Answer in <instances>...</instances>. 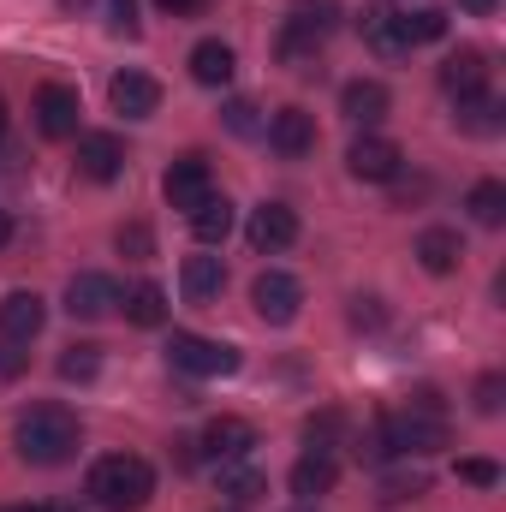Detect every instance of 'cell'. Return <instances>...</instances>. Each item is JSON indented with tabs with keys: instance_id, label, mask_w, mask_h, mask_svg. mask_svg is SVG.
I'll return each mask as SVG.
<instances>
[{
	"instance_id": "29",
	"label": "cell",
	"mask_w": 506,
	"mask_h": 512,
	"mask_svg": "<svg viewBox=\"0 0 506 512\" xmlns=\"http://www.w3.org/2000/svg\"><path fill=\"white\" fill-rule=\"evenodd\" d=\"M417 495H429V477H423V471H393V477H381V507H405V501H417Z\"/></svg>"
},
{
	"instance_id": "44",
	"label": "cell",
	"mask_w": 506,
	"mask_h": 512,
	"mask_svg": "<svg viewBox=\"0 0 506 512\" xmlns=\"http://www.w3.org/2000/svg\"><path fill=\"white\" fill-rule=\"evenodd\" d=\"M0 131H6V102H0Z\"/></svg>"
},
{
	"instance_id": "45",
	"label": "cell",
	"mask_w": 506,
	"mask_h": 512,
	"mask_svg": "<svg viewBox=\"0 0 506 512\" xmlns=\"http://www.w3.org/2000/svg\"><path fill=\"white\" fill-rule=\"evenodd\" d=\"M298 512H316V507H298Z\"/></svg>"
},
{
	"instance_id": "33",
	"label": "cell",
	"mask_w": 506,
	"mask_h": 512,
	"mask_svg": "<svg viewBox=\"0 0 506 512\" xmlns=\"http://www.w3.org/2000/svg\"><path fill=\"white\" fill-rule=\"evenodd\" d=\"M459 477L477 483V489H495V483H501V465H495V459H459Z\"/></svg>"
},
{
	"instance_id": "17",
	"label": "cell",
	"mask_w": 506,
	"mask_h": 512,
	"mask_svg": "<svg viewBox=\"0 0 506 512\" xmlns=\"http://www.w3.org/2000/svg\"><path fill=\"white\" fill-rule=\"evenodd\" d=\"M108 102H114V114H126V120H149V114L161 108V84H155L149 72H120V78L108 84Z\"/></svg>"
},
{
	"instance_id": "13",
	"label": "cell",
	"mask_w": 506,
	"mask_h": 512,
	"mask_svg": "<svg viewBox=\"0 0 506 512\" xmlns=\"http://www.w3.org/2000/svg\"><path fill=\"white\" fill-rule=\"evenodd\" d=\"M358 30H364V42L376 48L381 60H399V54H411V36H405V12H393V6H364Z\"/></svg>"
},
{
	"instance_id": "39",
	"label": "cell",
	"mask_w": 506,
	"mask_h": 512,
	"mask_svg": "<svg viewBox=\"0 0 506 512\" xmlns=\"http://www.w3.org/2000/svg\"><path fill=\"white\" fill-rule=\"evenodd\" d=\"M352 322H358V328H376V322H381V304H376V298H358V304H352Z\"/></svg>"
},
{
	"instance_id": "23",
	"label": "cell",
	"mask_w": 506,
	"mask_h": 512,
	"mask_svg": "<svg viewBox=\"0 0 506 512\" xmlns=\"http://www.w3.org/2000/svg\"><path fill=\"white\" fill-rule=\"evenodd\" d=\"M459 256H465L459 233H447V227H429V233H417V262H423L429 274H453V268H459Z\"/></svg>"
},
{
	"instance_id": "22",
	"label": "cell",
	"mask_w": 506,
	"mask_h": 512,
	"mask_svg": "<svg viewBox=\"0 0 506 512\" xmlns=\"http://www.w3.org/2000/svg\"><path fill=\"white\" fill-rule=\"evenodd\" d=\"M233 66H239V60H233V48H227V42H215V36L191 48V78H197L203 90H221V84L233 78Z\"/></svg>"
},
{
	"instance_id": "32",
	"label": "cell",
	"mask_w": 506,
	"mask_h": 512,
	"mask_svg": "<svg viewBox=\"0 0 506 512\" xmlns=\"http://www.w3.org/2000/svg\"><path fill=\"white\" fill-rule=\"evenodd\" d=\"M340 429H346V417H340V411H322V417H310V423H304V441H310L316 453H334Z\"/></svg>"
},
{
	"instance_id": "43",
	"label": "cell",
	"mask_w": 506,
	"mask_h": 512,
	"mask_svg": "<svg viewBox=\"0 0 506 512\" xmlns=\"http://www.w3.org/2000/svg\"><path fill=\"white\" fill-rule=\"evenodd\" d=\"M0 512H48V507H30V501H24V507H0Z\"/></svg>"
},
{
	"instance_id": "15",
	"label": "cell",
	"mask_w": 506,
	"mask_h": 512,
	"mask_svg": "<svg viewBox=\"0 0 506 512\" xmlns=\"http://www.w3.org/2000/svg\"><path fill=\"white\" fill-rule=\"evenodd\" d=\"M245 239H251V251H262V256L286 251V245L298 239V215H292L286 203H262L251 215V227H245Z\"/></svg>"
},
{
	"instance_id": "25",
	"label": "cell",
	"mask_w": 506,
	"mask_h": 512,
	"mask_svg": "<svg viewBox=\"0 0 506 512\" xmlns=\"http://www.w3.org/2000/svg\"><path fill=\"white\" fill-rule=\"evenodd\" d=\"M191 233H197L203 245H227V233H233V203H227V197H203V203L191 209Z\"/></svg>"
},
{
	"instance_id": "5",
	"label": "cell",
	"mask_w": 506,
	"mask_h": 512,
	"mask_svg": "<svg viewBox=\"0 0 506 512\" xmlns=\"http://www.w3.org/2000/svg\"><path fill=\"white\" fill-rule=\"evenodd\" d=\"M167 364L179 370V376H233L239 370V352L233 346H221V340H203V334H173L167 340Z\"/></svg>"
},
{
	"instance_id": "2",
	"label": "cell",
	"mask_w": 506,
	"mask_h": 512,
	"mask_svg": "<svg viewBox=\"0 0 506 512\" xmlns=\"http://www.w3.org/2000/svg\"><path fill=\"white\" fill-rule=\"evenodd\" d=\"M84 489H90V501L102 512H137V507H149V495H155V465L137 459V453H108V459L90 465Z\"/></svg>"
},
{
	"instance_id": "36",
	"label": "cell",
	"mask_w": 506,
	"mask_h": 512,
	"mask_svg": "<svg viewBox=\"0 0 506 512\" xmlns=\"http://www.w3.org/2000/svg\"><path fill=\"white\" fill-rule=\"evenodd\" d=\"M501 393H506L501 376H483V382H477V411H483V417H495V411H501Z\"/></svg>"
},
{
	"instance_id": "38",
	"label": "cell",
	"mask_w": 506,
	"mask_h": 512,
	"mask_svg": "<svg viewBox=\"0 0 506 512\" xmlns=\"http://www.w3.org/2000/svg\"><path fill=\"white\" fill-rule=\"evenodd\" d=\"M24 370V352H18V340H0V376H18Z\"/></svg>"
},
{
	"instance_id": "12",
	"label": "cell",
	"mask_w": 506,
	"mask_h": 512,
	"mask_svg": "<svg viewBox=\"0 0 506 512\" xmlns=\"http://www.w3.org/2000/svg\"><path fill=\"white\" fill-rule=\"evenodd\" d=\"M42 322H48V304H42L36 292H6V298H0V340L30 346V340L42 334Z\"/></svg>"
},
{
	"instance_id": "31",
	"label": "cell",
	"mask_w": 506,
	"mask_h": 512,
	"mask_svg": "<svg viewBox=\"0 0 506 512\" xmlns=\"http://www.w3.org/2000/svg\"><path fill=\"white\" fill-rule=\"evenodd\" d=\"M405 36H411V48H417V42H441V36H447V12H435V6L405 12Z\"/></svg>"
},
{
	"instance_id": "35",
	"label": "cell",
	"mask_w": 506,
	"mask_h": 512,
	"mask_svg": "<svg viewBox=\"0 0 506 512\" xmlns=\"http://www.w3.org/2000/svg\"><path fill=\"white\" fill-rule=\"evenodd\" d=\"M108 30L137 36V6H131V0H108Z\"/></svg>"
},
{
	"instance_id": "27",
	"label": "cell",
	"mask_w": 506,
	"mask_h": 512,
	"mask_svg": "<svg viewBox=\"0 0 506 512\" xmlns=\"http://www.w3.org/2000/svg\"><path fill=\"white\" fill-rule=\"evenodd\" d=\"M506 120H501V102L483 90V96H465L459 102V131H471V137H495Z\"/></svg>"
},
{
	"instance_id": "34",
	"label": "cell",
	"mask_w": 506,
	"mask_h": 512,
	"mask_svg": "<svg viewBox=\"0 0 506 512\" xmlns=\"http://www.w3.org/2000/svg\"><path fill=\"white\" fill-rule=\"evenodd\" d=\"M120 251H126V256H137V262H143V256L155 251V233H149L143 221H131V227H120Z\"/></svg>"
},
{
	"instance_id": "1",
	"label": "cell",
	"mask_w": 506,
	"mask_h": 512,
	"mask_svg": "<svg viewBox=\"0 0 506 512\" xmlns=\"http://www.w3.org/2000/svg\"><path fill=\"white\" fill-rule=\"evenodd\" d=\"M12 441H18V459H30V465H66L78 453L84 429L66 405H30L12 423Z\"/></svg>"
},
{
	"instance_id": "40",
	"label": "cell",
	"mask_w": 506,
	"mask_h": 512,
	"mask_svg": "<svg viewBox=\"0 0 506 512\" xmlns=\"http://www.w3.org/2000/svg\"><path fill=\"white\" fill-rule=\"evenodd\" d=\"M155 6H161V12H173V18H191V12H203L209 0H155Z\"/></svg>"
},
{
	"instance_id": "14",
	"label": "cell",
	"mask_w": 506,
	"mask_h": 512,
	"mask_svg": "<svg viewBox=\"0 0 506 512\" xmlns=\"http://www.w3.org/2000/svg\"><path fill=\"white\" fill-rule=\"evenodd\" d=\"M268 149L286 155V161L310 155V149H316V114H304V108H280V114L268 120Z\"/></svg>"
},
{
	"instance_id": "7",
	"label": "cell",
	"mask_w": 506,
	"mask_h": 512,
	"mask_svg": "<svg viewBox=\"0 0 506 512\" xmlns=\"http://www.w3.org/2000/svg\"><path fill=\"white\" fill-rule=\"evenodd\" d=\"M78 120H84V102H78V90L72 84H42L36 90V131L42 137H78Z\"/></svg>"
},
{
	"instance_id": "21",
	"label": "cell",
	"mask_w": 506,
	"mask_h": 512,
	"mask_svg": "<svg viewBox=\"0 0 506 512\" xmlns=\"http://www.w3.org/2000/svg\"><path fill=\"white\" fill-rule=\"evenodd\" d=\"M179 286H185V298H191V304H209V298H221V286H227V268H221V256H185V268H179Z\"/></svg>"
},
{
	"instance_id": "9",
	"label": "cell",
	"mask_w": 506,
	"mask_h": 512,
	"mask_svg": "<svg viewBox=\"0 0 506 512\" xmlns=\"http://www.w3.org/2000/svg\"><path fill=\"white\" fill-rule=\"evenodd\" d=\"M78 173L96 179V185L120 179V173H126V143H120L114 131H84V137H78Z\"/></svg>"
},
{
	"instance_id": "10",
	"label": "cell",
	"mask_w": 506,
	"mask_h": 512,
	"mask_svg": "<svg viewBox=\"0 0 506 512\" xmlns=\"http://www.w3.org/2000/svg\"><path fill=\"white\" fill-rule=\"evenodd\" d=\"M114 304H120V280H114V274H72L66 310H72L78 322H102Z\"/></svg>"
},
{
	"instance_id": "19",
	"label": "cell",
	"mask_w": 506,
	"mask_h": 512,
	"mask_svg": "<svg viewBox=\"0 0 506 512\" xmlns=\"http://www.w3.org/2000/svg\"><path fill=\"white\" fill-rule=\"evenodd\" d=\"M197 447H203L215 465H221V459H245V453L256 447V429L245 423V417H215V423L203 429V441H197Z\"/></svg>"
},
{
	"instance_id": "11",
	"label": "cell",
	"mask_w": 506,
	"mask_h": 512,
	"mask_svg": "<svg viewBox=\"0 0 506 512\" xmlns=\"http://www.w3.org/2000/svg\"><path fill=\"white\" fill-rule=\"evenodd\" d=\"M346 167H352V179L387 185V179H399L405 149H399V143H387V137H358V143H352V155H346Z\"/></svg>"
},
{
	"instance_id": "18",
	"label": "cell",
	"mask_w": 506,
	"mask_h": 512,
	"mask_svg": "<svg viewBox=\"0 0 506 512\" xmlns=\"http://www.w3.org/2000/svg\"><path fill=\"white\" fill-rule=\"evenodd\" d=\"M340 108H346L352 126H381L387 108H393V96H387V84H376V78H352V84L340 90Z\"/></svg>"
},
{
	"instance_id": "42",
	"label": "cell",
	"mask_w": 506,
	"mask_h": 512,
	"mask_svg": "<svg viewBox=\"0 0 506 512\" xmlns=\"http://www.w3.org/2000/svg\"><path fill=\"white\" fill-rule=\"evenodd\" d=\"M6 239H12V215L0 209V251H6Z\"/></svg>"
},
{
	"instance_id": "4",
	"label": "cell",
	"mask_w": 506,
	"mask_h": 512,
	"mask_svg": "<svg viewBox=\"0 0 506 512\" xmlns=\"http://www.w3.org/2000/svg\"><path fill=\"white\" fill-rule=\"evenodd\" d=\"M387 453H441L447 447V411H423V405H405V411H387L376 423Z\"/></svg>"
},
{
	"instance_id": "26",
	"label": "cell",
	"mask_w": 506,
	"mask_h": 512,
	"mask_svg": "<svg viewBox=\"0 0 506 512\" xmlns=\"http://www.w3.org/2000/svg\"><path fill=\"white\" fill-rule=\"evenodd\" d=\"M221 495H233L239 507H251V501L268 495V477L256 465H245V459H221Z\"/></svg>"
},
{
	"instance_id": "16",
	"label": "cell",
	"mask_w": 506,
	"mask_h": 512,
	"mask_svg": "<svg viewBox=\"0 0 506 512\" xmlns=\"http://www.w3.org/2000/svg\"><path fill=\"white\" fill-rule=\"evenodd\" d=\"M441 90L447 96H483L489 90V54L483 48H459V54H447V66H441Z\"/></svg>"
},
{
	"instance_id": "41",
	"label": "cell",
	"mask_w": 506,
	"mask_h": 512,
	"mask_svg": "<svg viewBox=\"0 0 506 512\" xmlns=\"http://www.w3.org/2000/svg\"><path fill=\"white\" fill-rule=\"evenodd\" d=\"M495 6H501V0H459V12H471V18H489Z\"/></svg>"
},
{
	"instance_id": "30",
	"label": "cell",
	"mask_w": 506,
	"mask_h": 512,
	"mask_svg": "<svg viewBox=\"0 0 506 512\" xmlns=\"http://www.w3.org/2000/svg\"><path fill=\"white\" fill-rule=\"evenodd\" d=\"M96 370H102V346H90V340L84 346H66V358H60V376L66 382H90Z\"/></svg>"
},
{
	"instance_id": "24",
	"label": "cell",
	"mask_w": 506,
	"mask_h": 512,
	"mask_svg": "<svg viewBox=\"0 0 506 512\" xmlns=\"http://www.w3.org/2000/svg\"><path fill=\"white\" fill-rule=\"evenodd\" d=\"M120 304H126V322H137V328H161L167 322V292L155 280H137Z\"/></svg>"
},
{
	"instance_id": "6",
	"label": "cell",
	"mask_w": 506,
	"mask_h": 512,
	"mask_svg": "<svg viewBox=\"0 0 506 512\" xmlns=\"http://www.w3.org/2000/svg\"><path fill=\"white\" fill-rule=\"evenodd\" d=\"M161 191H167V203H173V209H185V215H191L203 197H215V173H209V161L191 149V155H179V161L167 167Z\"/></svg>"
},
{
	"instance_id": "20",
	"label": "cell",
	"mask_w": 506,
	"mask_h": 512,
	"mask_svg": "<svg viewBox=\"0 0 506 512\" xmlns=\"http://www.w3.org/2000/svg\"><path fill=\"white\" fill-rule=\"evenodd\" d=\"M334 483H340V459H334V453H316V447H310V453L292 465V495H304V501L328 495Z\"/></svg>"
},
{
	"instance_id": "3",
	"label": "cell",
	"mask_w": 506,
	"mask_h": 512,
	"mask_svg": "<svg viewBox=\"0 0 506 512\" xmlns=\"http://www.w3.org/2000/svg\"><path fill=\"white\" fill-rule=\"evenodd\" d=\"M334 24H340V6L334 0H298L286 12V30H280V60L286 66H310L316 48L334 36Z\"/></svg>"
},
{
	"instance_id": "8",
	"label": "cell",
	"mask_w": 506,
	"mask_h": 512,
	"mask_svg": "<svg viewBox=\"0 0 506 512\" xmlns=\"http://www.w3.org/2000/svg\"><path fill=\"white\" fill-rule=\"evenodd\" d=\"M251 304L262 322H274V328H286L292 316H298V304H304V286L292 280V274H280V268H268V274H256L251 286Z\"/></svg>"
},
{
	"instance_id": "37",
	"label": "cell",
	"mask_w": 506,
	"mask_h": 512,
	"mask_svg": "<svg viewBox=\"0 0 506 512\" xmlns=\"http://www.w3.org/2000/svg\"><path fill=\"white\" fill-rule=\"evenodd\" d=\"M227 131H239V137L262 131V126H256V108H251V102H227Z\"/></svg>"
},
{
	"instance_id": "28",
	"label": "cell",
	"mask_w": 506,
	"mask_h": 512,
	"mask_svg": "<svg viewBox=\"0 0 506 512\" xmlns=\"http://www.w3.org/2000/svg\"><path fill=\"white\" fill-rule=\"evenodd\" d=\"M465 209H471V221H477V227H501V221H506V185H501V179H483V185H471Z\"/></svg>"
}]
</instances>
